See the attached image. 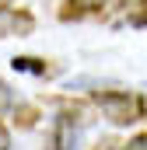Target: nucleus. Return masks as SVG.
Listing matches in <instances>:
<instances>
[{
    "label": "nucleus",
    "mask_w": 147,
    "mask_h": 150,
    "mask_svg": "<svg viewBox=\"0 0 147 150\" xmlns=\"http://www.w3.org/2000/svg\"><path fill=\"white\" fill-rule=\"evenodd\" d=\"M91 101L102 108V115L112 126H137L144 119V98L137 91H95Z\"/></svg>",
    "instance_id": "f257e3e1"
},
{
    "label": "nucleus",
    "mask_w": 147,
    "mask_h": 150,
    "mask_svg": "<svg viewBox=\"0 0 147 150\" xmlns=\"http://www.w3.org/2000/svg\"><path fill=\"white\" fill-rule=\"evenodd\" d=\"M77 136H81V119L70 115V112H63V115L53 119L46 150H74V147H77Z\"/></svg>",
    "instance_id": "f03ea898"
},
{
    "label": "nucleus",
    "mask_w": 147,
    "mask_h": 150,
    "mask_svg": "<svg viewBox=\"0 0 147 150\" xmlns=\"http://www.w3.org/2000/svg\"><path fill=\"white\" fill-rule=\"evenodd\" d=\"M35 32V18L21 7L0 4V38H25Z\"/></svg>",
    "instance_id": "7ed1b4c3"
},
{
    "label": "nucleus",
    "mask_w": 147,
    "mask_h": 150,
    "mask_svg": "<svg viewBox=\"0 0 147 150\" xmlns=\"http://www.w3.org/2000/svg\"><path fill=\"white\" fill-rule=\"evenodd\" d=\"M112 0H67V7H63V21H70V18H84V14H98L102 7H109Z\"/></svg>",
    "instance_id": "20e7f679"
},
{
    "label": "nucleus",
    "mask_w": 147,
    "mask_h": 150,
    "mask_svg": "<svg viewBox=\"0 0 147 150\" xmlns=\"http://www.w3.org/2000/svg\"><path fill=\"white\" fill-rule=\"evenodd\" d=\"M14 70L35 74V77H49V74H53V67H46L42 59H32V56H18V59H14Z\"/></svg>",
    "instance_id": "39448f33"
},
{
    "label": "nucleus",
    "mask_w": 147,
    "mask_h": 150,
    "mask_svg": "<svg viewBox=\"0 0 147 150\" xmlns=\"http://www.w3.org/2000/svg\"><path fill=\"white\" fill-rule=\"evenodd\" d=\"M126 14H130V21H133V25H140V28H147V0H140L137 7H130Z\"/></svg>",
    "instance_id": "423d86ee"
},
{
    "label": "nucleus",
    "mask_w": 147,
    "mask_h": 150,
    "mask_svg": "<svg viewBox=\"0 0 147 150\" xmlns=\"http://www.w3.org/2000/svg\"><path fill=\"white\" fill-rule=\"evenodd\" d=\"M123 150H147V133H144V136H133Z\"/></svg>",
    "instance_id": "0eeeda50"
},
{
    "label": "nucleus",
    "mask_w": 147,
    "mask_h": 150,
    "mask_svg": "<svg viewBox=\"0 0 147 150\" xmlns=\"http://www.w3.org/2000/svg\"><path fill=\"white\" fill-rule=\"evenodd\" d=\"M0 150H11V133H7L4 122H0Z\"/></svg>",
    "instance_id": "6e6552de"
}]
</instances>
